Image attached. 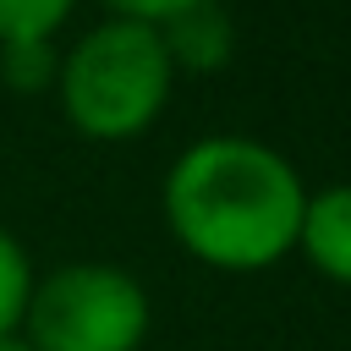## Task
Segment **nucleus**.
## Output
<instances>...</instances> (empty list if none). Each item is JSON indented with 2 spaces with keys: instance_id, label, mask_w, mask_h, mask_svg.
I'll list each match as a JSON object with an SVG mask.
<instances>
[{
  "instance_id": "obj_1",
  "label": "nucleus",
  "mask_w": 351,
  "mask_h": 351,
  "mask_svg": "<svg viewBox=\"0 0 351 351\" xmlns=\"http://www.w3.org/2000/svg\"><path fill=\"white\" fill-rule=\"evenodd\" d=\"M307 208L302 170L241 132H214L186 143L165 181L159 214L186 258L219 274H263L296 252V225Z\"/></svg>"
},
{
  "instance_id": "obj_2",
  "label": "nucleus",
  "mask_w": 351,
  "mask_h": 351,
  "mask_svg": "<svg viewBox=\"0 0 351 351\" xmlns=\"http://www.w3.org/2000/svg\"><path fill=\"white\" fill-rule=\"evenodd\" d=\"M55 99L77 137L88 143H137L170 110L176 60L148 22L99 16L55 55Z\"/></svg>"
},
{
  "instance_id": "obj_3",
  "label": "nucleus",
  "mask_w": 351,
  "mask_h": 351,
  "mask_svg": "<svg viewBox=\"0 0 351 351\" xmlns=\"http://www.w3.org/2000/svg\"><path fill=\"white\" fill-rule=\"evenodd\" d=\"M148 329V285L104 258H71L38 274L16 324L33 351H143Z\"/></svg>"
},
{
  "instance_id": "obj_4",
  "label": "nucleus",
  "mask_w": 351,
  "mask_h": 351,
  "mask_svg": "<svg viewBox=\"0 0 351 351\" xmlns=\"http://www.w3.org/2000/svg\"><path fill=\"white\" fill-rule=\"evenodd\" d=\"M296 252L307 258L313 274L351 291V181H329V186L307 192V208L296 225Z\"/></svg>"
},
{
  "instance_id": "obj_5",
  "label": "nucleus",
  "mask_w": 351,
  "mask_h": 351,
  "mask_svg": "<svg viewBox=\"0 0 351 351\" xmlns=\"http://www.w3.org/2000/svg\"><path fill=\"white\" fill-rule=\"evenodd\" d=\"M159 38H165V49L176 60V77H181V71H214V66H225L236 33H230V16L219 11V0H203V5L181 11V16H170L159 27Z\"/></svg>"
},
{
  "instance_id": "obj_6",
  "label": "nucleus",
  "mask_w": 351,
  "mask_h": 351,
  "mask_svg": "<svg viewBox=\"0 0 351 351\" xmlns=\"http://www.w3.org/2000/svg\"><path fill=\"white\" fill-rule=\"evenodd\" d=\"M71 16H77V0H0V49L55 44Z\"/></svg>"
},
{
  "instance_id": "obj_7",
  "label": "nucleus",
  "mask_w": 351,
  "mask_h": 351,
  "mask_svg": "<svg viewBox=\"0 0 351 351\" xmlns=\"http://www.w3.org/2000/svg\"><path fill=\"white\" fill-rule=\"evenodd\" d=\"M33 280H38V269H33L27 247H22V241H16V236L0 225V335H16Z\"/></svg>"
},
{
  "instance_id": "obj_8",
  "label": "nucleus",
  "mask_w": 351,
  "mask_h": 351,
  "mask_svg": "<svg viewBox=\"0 0 351 351\" xmlns=\"http://www.w3.org/2000/svg\"><path fill=\"white\" fill-rule=\"evenodd\" d=\"M0 77L16 88V93H38L55 82V44H38V49H0Z\"/></svg>"
},
{
  "instance_id": "obj_9",
  "label": "nucleus",
  "mask_w": 351,
  "mask_h": 351,
  "mask_svg": "<svg viewBox=\"0 0 351 351\" xmlns=\"http://www.w3.org/2000/svg\"><path fill=\"white\" fill-rule=\"evenodd\" d=\"M104 16H126V22H148V27H165L170 16L203 5V0H99Z\"/></svg>"
},
{
  "instance_id": "obj_10",
  "label": "nucleus",
  "mask_w": 351,
  "mask_h": 351,
  "mask_svg": "<svg viewBox=\"0 0 351 351\" xmlns=\"http://www.w3.org/2000/svg\"><path fill=\"white\" fill-rule=\"evenodd\" d=\"M0 351H33V346H27L22 335H0Z\"/></svg>"
}]
</instances>
